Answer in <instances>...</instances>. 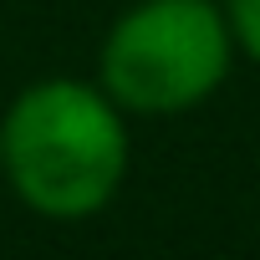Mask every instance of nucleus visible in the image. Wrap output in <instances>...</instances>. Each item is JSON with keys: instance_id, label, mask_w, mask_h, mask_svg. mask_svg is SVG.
Here are the masks:
<instances>
[{"instance_id": "nucleus-1", "label": "nucleus", "mask_w": 260, "mask_h": 260, "mask_svg": "<svg viewBox=\"0 0 260 260\" xmlns=\"http://www.w3.org/2000/svg\"><path fill=\"white\" fill-rule=\"evenodd\" d=\"M133 164L127 112L82 77H41L0 117V179L16 199L56 224L102 214Z\"/></svg>"}, {"instance_id": "nucleus-2", "label": "nucleus", "mask_w": 260, "mask_h": 260, "mask_svg": "<svg viewBox=\"0 0 260 260\" xmlns=\"http://www.w3.org/2000/svg\"><path fill=\"white\" fill-rule=\"evenodd\" d=\"M235 56L224 0H133L102 36L97 82L127 117H179L224 87Z\"/></svg>"}, {"instance_id": "nucleus-3", "label": "nucleus", "mask_w": 260, "mask_h": 260, "mask_svg": "<svg viewBox=\"0 0 260 260\" xmlns=\"http://www.w3.org/2000/svg\"><path fill=\"white\" fill-rule=\"evenodd\" d=\"M224 16H230L240 56L260 67V0H224Z\"/></svg>"}]
</instances>
